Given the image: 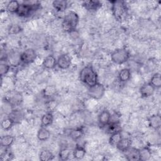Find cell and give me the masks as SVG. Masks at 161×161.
Returning <instances> with one entry per match:
<instances>
[{"label":"cell","instance_id":"cell-23","mask_svg":"<svg viewBox=\"0 0 161 161\" xmlns=\"http://www.w3.org/2000/svg\"><path fill=\"white\" fill-rule=\"evenodd\" d=\"M53 121V116L52 112H47L41 118V125L42 126L47 127L52 124Z\"/></svg>","mask_w":161,"mask_h":161},{"label":"cell","instance_id":"cell-35","mask_svg":"<svg viewBox=\"0 0 161 161\" xmlns=\"http://www.w3.org/2000/svg\"><path fill=\"white\" fill-rule=\"evenodd\" d=\"M57 106V103L55 100L50 99L46 103V107L48 112L53 111Z\"/></svg>","mask_w":161,"mask_h":161},{"label":"cell","instance_id":"cell-21","mask_svg":"<svg viewBox=\"0 0 161 161\" xmlns=\"http://www.w3.org/2000/svg\"><path fill=\"white\" fill-rule=\"evenodd\" d=\"M53 8L57 12H64L67 8V2L65 0H55L52 2Z\"/></svg>","mask_w":161,"mask_h":161},{"label":"cell","instance_id":"cell-20","mask_svg":"<svg viewBox=\"0 0 161 161\" xmlns=\"http://www.w3.org/2000/svg\"><path fill=\"white\" fill-rule=\"evenodd\" d=\"M50 137V131L45 126H41L37 133V138L40 141H46Z\"/></svg>","mask_w":161,"mask_h":161},{"label":"cell","instance_id":"cell-19","mask_svg":"<svg viewBox=\"0 0 161 161\" xmlns=\"http://www.w3.org/2000/svg\"><path fill=\"white\" fill-rule=\"evenodd\" d=\"M86 154V149L79 145H77L74 149L72 151L73 157L76 160H81L82 159Z\"/></svg>","mask_w":161,"mask_h":161},{"label":"cell","instance_id":"cell-1","mask_svg":"<svg viewBox=\"0 0 161 161\" xmlns=\"http://www.w3.org/2000/svg\"><path fill=\"white\" fill-rule=\"evenodd\" d=\"M79 79L88 87L98 82V76L92 65H88L83 67L79 73Z\"/></svg>","mask_w":161,"mask_h":161},{"label":"cell","instance_id":"cell-4","mask_svg":"<svg viewBox=\"0 0 161 161\" xmlns=\"http://www.w3.org/2000/svg\"><path fill=\"white\" fill-rule=\"evenodd\" d=\"M40 8V4L38 3H23L20 4L16 14L22 18L30 16L35 11Z\"/></svg>","mask_w":161,"mask_h":161},{"label":"cell","instance_id":"cell-6","mask_svg":"<svg viewBox=\"0 0 161 161\" xmlns=\"http://www.w3.org/2000/svg\"><path fill=\"white\" fill-rule=\"evenodd\" d=\"M106 92V89L104 86L99 82L96 83V84L89 87L87 90L88 96L96 100L101 99L104 95Z\"/></svg>","mask_w":161,"mask_h":161},{"label":"cell","instance_id":"cell-34","mask_svg":"<svg viewBox=\"0 0 161 161\" xmlns=\"http://www.w3.org/2000/svg\"><path fill=\"white\" fill-rule=\"evenodd\" d=\"M11 65L6 62H1L0 64V75L2 77L8 74L10 69Z\"/></svg>","mask_w":161,"mask_h":161},{"label":"cell","instance_id":"cell-22","mask_svg":"<svg viewBox=\"0 0 161 161\" xmlns=\"http://www.w3.org/2000/svg\"><path fill=\"white\" fill-rule=\"evenodd\" d=\"M122 138H123V136H122L121 131L119 130L110 135V136L109 138V143L113 147H116Z\"/></svg>","mask_w":161,"mask_h":161},{"label":"cell","instance_id":"cell-29","mask_svg":"<svg viewBox=\"0 0 161 161\" xmlns=\"http://www.w3.org/2000/svg\"><path fill=\"white\" fill-rule=\"evenodd\" d=\"M14 123L15 121L11 117L9 116L8 118H6L3 119L1 121V128L4 131H8L12 128Z\"/></svg>","mask_w":161,"mask_h":161},{"label":"cell","instance_id":"cell-18","mask_svg":"<svg viewBox=\"0 0 161 161\" xmlns=\"http://www.w3.org/2000/svg\"><path fill=\"white\" fill-rule=\"evenodd\" d=\"M131 75V73L130 69L128 68H123L119 72L118 78L120 82H126L130 79Z\"/></svg>","mask_w":161,"mask_h":161},{"label":"cell","instance_id":"cell-11","mask_svg":"<svg viewBox=\"0 0 161 161\" xmlns=\"http://www.w3.org/2000/svg\"><path fill=\"white\" fill-rule=\"evenodd\" d=\"M82 6L88 11H96L101 7L102 3L97 0H88L83 1Z\"/></svg>","mask_w":161,"mask_h":161},{"label":"cell","instance_id":"cell-7","mask_svg":"<svg viewBox=\"0 0 161 161\" xmlns=\"http://www.w3.org/2000/svg\"><path fill=\"white\" fill-rule=\"evenodd\" d=\"M36 53L33 48H29L21 53V62L23 64H30L33 63L36 58Z\"/></svg>","mask_w":161,"mask_h":161},{"label":"cell","instance_id":"cell-26","mask_svg":"<svg viewBox=\"0 0 161 161\" xmlns=\"http://www.w3.org/2000/svg\"><path fill=\"white\" fill-rule=\"evenodd\" d=\"M53 158L54 155L53 153L48 149L42 150L39 155V158L42 161H49L53 160Z\"/></svg>","mask_w":161,"mask_h":161},{"label":"cell","instance_id":"cell-27","mask_svg":"<svg viewBox=\"0 0 161 161\" xmlns=\"http://www.w3.org/2000/svg\"><path fill=\"white\" fill-rule=\"evenodd\" d=\"M56 93V87L55 86H48L43 90V96L45 98L51 99Z\"/></svg>","mask_w":161,"mask_h":161},{"label":"cell","instance_id":"cell-15","mask_svg":"<svg viewBox=\"0 0 161 161\" xmlns=\"http://www.w3.org/2000/svg\"><path fill=\"white\" fill-rule=\"evenodd\" d=\"M20 55H21V53L18 52H13L11 53L8 57V59H7L8 63L11 66H13V67H16L19 65L21 63Z\"/></svg>","mask_w":161,"mask_h":161},{"label":"cell","instance_id":"cell-2","mask_svg":"<svg viewBox=\"0 0 161 161\" xmlns=\"http://www.w3.org/2000/svg\"><path fill=\"white\" fill-rule=\"evenodd\" d=\"M79 17L77 13L73 11L68 12L63 18L62 23V30L68 33L74 31L79 23Z\"/></svg>","mask_w":161,"mask_h":161},{"label":"cell","instance_id":"cell-30","mask_svg":"<svg viewBox=\"0 0 161 161\" xmlns=\"http://www.w3.org/2000/svg\"><path fill=\"white\" fill-rule=\"evenodd\" d=\"M149 82L155 88V89L160 88L161 87V77L160 73H155L152 76Z\"/></svg>","mask_w":161,"mask_h":161},{"label":"cell","instance_id":"cell-33","mask_svg":"<svg viewBox=\"0 0 161 161\" xmlns=\"http://www.w3.org/2000/svg\"><path fill=\"white\" fill-rule=\"evenodd\" d=\"M22 30L21 27L18 24H13L8 28V33L9 35H16L20 33Z\"/></svg>","mask_w":161,"mask_h":161},{"label":"cell","instance_id":"cell-5","mask_svg":"<svg viewBox=\"0 0 161 161\" xmlns=\"http://www.w3.org/2000/svg\"><path fill=\"white\" fill-rule=\"evenodd\" d=\"M130 53L128 50L125 48H121L114 50L111 54V59L116 64L121 65L126 62L130 58Z\"/></svg>","mask_w":161,"mask_h":161},{"label":"cell","instance_id":"cell-24","mask_svg":"<svg viewBox=\"0 0 161 161\" xmlns=\"http://www.w3.org/2000/svg\"><path fill=\"white\" fill-rule=\"evenodd\" d=\"M14 138L12 135H6L1 136L0 140V145L1 147L9 148L14 143Z\"/></svg>","mask_w":161,"mask_h":161},{"label":"cell","instance_id":"cell-14","mask_svg":"<svg viewBox=\"0 0 161 161\" xmlns=\"http://www.w3.org/2000/svg\"><path fill=\"white\" fill-rule=\"evenodd\" d=\"M148 126L153 130H157L161 126V117L160 114H156L151 116L148 120Z\"/></svg>","mask_w":161,"mask_h":161},{"label":"cell","instance_id":"cell-17","mask_svg":"<svg viewBox=\"0 0 161 161\" xmlns=\"http://www.w3.org/2000/svg\"><path fill=\"white\" fill-rule=\"evenodd\" d=\"M139 154L140 160L141 161L148 160L151 158L152 155V150L148 146H145L142 147L141 149H139Z\"/></svg>","mask_w":161,"mask_h":161},{"label":"cell","instance_id":"cell-13","mask_svg":"<svg viewBox=\"0 0 161 161\" xmlns=\"http://www.w3.org/2000/svg\"><path fill=\"white\" fill-rule=\"evenodd\" d=\"M57 59L52 55L47 56L43 60L42 65L46 69H53L57 66Z\"/></svg>","mask_w":161,"mask_h":161},{"label":"cell","instance_id":"cell-25","mask_svg":"<svg viewBox=\"0 0 161 161\" xmlns=\"http://www.w3.org/2000/svg\"><path fill=\"white\" fill-rule=\"evenodd\" d=\"M20 4L18 1L16 0H12L8 3L6 4V9L8 13H17Z\"/></svg>","mask_w":161,"mask_h":161},{"label":"cell","instance_id":"cell-32","mask_svg":"<svg viewBox=\"0 0 161 161\" xmlns=\"http://www.w3.org/2000/svg\"><path fill=\"white\" fill-rule=\"evenodd\" d=\"M71 155V150L69 148H62L58 153V158L61 160H67L69 158Z\"/></svg>","mask_w":161,"mask_h":161},{"label":"cell","instance_id":"cell-16","mask_svg":"<svg viewBox=\"0 0 161 161\" xmlns=\"http://www.w3.org/2000/svg\"><path fill=\"white\" fill-rule=\"evenodd\" d=\"M131 143H132V142L130 138H122L121 140L117 144L116 147L119 151H121L122 152H125L126 150H128L131 147Z\"/></svg>","mask_w":161,"mask_h":161},{"label":"cell","instance_id":"cell-8","mask_svg":"<svg viewBox=\"0 0 161 161\" xmlns=\"http://www.w3.org/2000/svg\"><path fill=\"white\" fill-rule=\"evenodd\" d=\"M72 64V60L67 54H62L58 57L57 61V65L60 69L65 70L70 67Z\"/></svg>","mask_w":161,"mask_h":161},{"label":"cell","instance_id":"cell-12","mask_svg":"<svg viewBox=\"0 0 161 161\" xmlns=\"http://www.w3.org/2000/svg\"><path fill=\"white\" fill-rule=\"evenodd\" d=\"M125 157L126 159L128 161H139V149L131 147L128 150L125 152Z\"/></svg>","mask_w":161,"mask_h":161},{"label":"cell","instance_id":"cell-31","mask_svg":"<svg viewBox=\"0 0 161 161\" xmlns=\"http://www.w3.org/2000/svg\"><path fill=\"white\" fill-rule=\"evenodd\" d=\"M83 134H84V131H83L82 128H77L72 130L70 131L69 135H70V137L72 140L76 141V140H78L80 138H81L82 136H83Z\"/></svg>","mask_w":161,"mask_h":161},{"label":"cell","instance_id":"cell-10","mask_svg":"<svg viewBox=\"0 0 161 161\" xmlns=\"http://www.w3.org/2000/svg\"><path fill=\"white\" fill-rule=\"evenodd\" d=\"M111 120V114L108 109L103 110L98 116V123L101 127H105Z\"/></svg>","mask_w":161,"mask_h":161},{"label":"cell","instance_id":"cell-28","mask_svg":"<svg viewBox=\"0 0 161 161\" xmlns=\"http://www.w3.org/2000/svg\"><path fill=\"white\" fill-rule=\"evenodd\" d=\"M105 127H106V131L109 134H113L120 130V127L118 121H110Z\"/></svg>","mask_w":161,"mask_h":161},{"label":"cell","instance_id":"cell-9","mask_svg":"<svg viewBox=\"0 0 161 161\" xmlns=\"http://www.w3.org/2000/svg\"><path fill=\"white\" fill-rule=\"evenodd\" d=\"M155 88L148 82L147 83H144L141 87L140 88V93L142 97L147 98L152 96L154 92Z\"/></svg>","mask_w":161,"mask_h":161},{"label":"cell","instance_id":"cell-3","mask_svg":"<svg viewBox=\"0 0 161 161\" xmlns=\"http://www.w3.org/2000/svg\"><path fill=\"white\" fill-rule=\"evenodd\" d=\"M111 3L112 4V13L115 19L118 21L123 20L128 14L126 4L122 1H114Z\"/></svg>","mask_w":161,"mask_h":161}]
</instances>
